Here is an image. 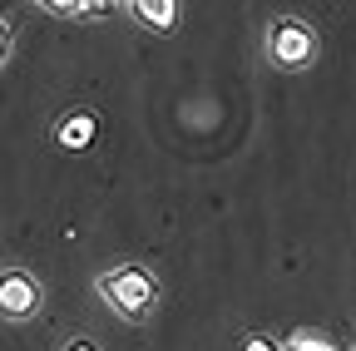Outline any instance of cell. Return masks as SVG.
Masks as SVG:
<instances>
[{
    "mask_svg": "<svg viewBox=\"0 0 356 351\" xmlns=\"http://www.w3.org/2000/svg\"><path fill=\"white\" fill-rule=\"evenodd\" d=\"M312 50H317V40H312L307 25H297V20H277V25H273V60H277V65L302 70V65L312 60Z\"/></svg>",
    "mask_w": 356,
    "mask_h": 351,
    "instance_id": "7a4b0ae2",
    "label": "cell"
},
{
    "mask_svg": "<svg viewBox=\"0 0 356 351\" xmlns=\"http://www.w3.org/2000/svg\"><path fill=\"white\" fill-rule=\"evenodd\" d=\"M50 10H84V0H44Z\"/></svg>",
    "mask_w": 356,
    "mask_h": 351,
    "instance_id": "8992f818",
    "label": "cell"
},
{
    "mask_svg": "<svg viewBox=\"0 0 356 351\" xmlns=\"http://www.w3.org/2000/svg\"><path fill=\"white\" fill-rule=\"evenodd\" d=\"M35 307H40V287H35L30 272H0V317L20 322Z\"/></svg>",
    "mask_w": 356,
    "mask_h": 351,
    "instance_id": "3957f363",
    "label": "cell"
},
{
    "mask_svg": "<svg viewBox=\"0 0 356 351\" xmlns=\"http://www.w3.org/2000/svg\"><path fill=\"white\" fill-rule=\"evenodd\" d=\"M65 351H99V346H95V341H70Z\"/></svg>",
    "mask_w": 356,
    "mask_h": 351,
    "instance_id": "ba28073f",
    "label": "cell"
},
{
    "mask_svg": "<svg viewBox=\"0 0 356 351\" xmlns=\"http://www.w3.org/2000/svg\"><path fill=\"white\" fill-rule=\"evenodd\" d=\"M243 351H277V341H267V336H252Z\"/></svg>",
    "mask_w": 356,
    "mask_h": 351,
    "instance_id": "52a82bcc",
    "label": "cell"
},
{
    "mask_svg": "<svg viewBox=\"0 0 356 351\" xmlns=\"http://www.w3.org/2000/svg\"><path fill=\"white\" fill-rule=\"evenodd\" d=\"M104 297H109V307H114L119 317L139 322V317L154 312L159 287H154V277H149L144 268H114V272L104 277Z\"/></svg>",
    "mask_w": 356,
    "mask_h": 351,
    "instance_id": "6da1fadb",
    "label": "cell"
},
{
    "mask_svg": "<svg viewBox=\"0 0 356 351\" xmlns=\"http://www.w3.org/2000/svg\"><path fill=\"white\" fill-rule=\"evenodd\" d=\"M134 15L144 25H154V30H168L178 20V0H134Z\"/></svg>",
    "mask_w": 356,
    "mask_h": 351,
    "instance_id": "5b68a950",
    "label": "cell"
},
{
    "mask_svg": "<svg viewBox=\"0 0 356 351\" xmlns=\"http://www.w3.org/2000/svg\"><path fill=\"white\" fill-rule=\"evenodd\" d=\"M0 60H6V25H0Z\"/></svg>",
    "mask_w": 356,
    "mask_h": 351,
    "instance_id": "9c48e42d",
    "label": "cell"
},
{
    "mask_svg": "<svg viewBox=\"0 0 356 351\" xmlns=\"http://www.w3.org/2000/svg\"><path fill=\"white\" fill-rule=\"evenodd\" d=\"M95 134H99V119H95V114H70V119L55 129L60 149H89V144H95Z\"/></svg>",
    "mask_w": 356,
    "mask_h": 351,
    "instance_id": "277c9868",
    "label": "cell"
}]
</instances>
